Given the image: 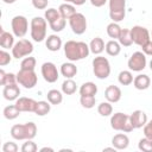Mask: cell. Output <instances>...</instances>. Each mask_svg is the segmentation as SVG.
<instances>
[{
    "label": "cell",
    "mask_w": 152,
    "mask_h": 152,
    "mask_svg": "<svg viewBox=\"0 0 152 152\" xmlns=\"http://www.w3.org/2000/svg\"><path fill=\"white\" fill-rule=\"evenodd\" d=\"M104 151H114V152H115L116 148H115L114 146H113V147H104V148H103V152H104Z\"/></svg>",
    "instance_id": "f907efd6"
},
{
    "label": "cell",
    "mask_w": 152,
    "mask_h": 152,
    "mask_svg": "<svg viewBox=\"0 0 152 152\" xmlns=\"http://www.w3.org/2000/svg\"><path fill=\"white\" fill-rule=\"evenodd\" d=\"M104 50H106V52H107L109 56L115 57V56H118V55L120 53V51H121V45H120V43L116 42L115 39H112V40H109V42L106 43Z\"/></svg>",
    "instance_id": "484cf974"
},
{
    "label": "cell",
    "mask_w": 152,
    "mask_h": 152,
    "mask_svg": "<svg viewBox=\"0 0 152 152\" xmlns=\"http://www.w3.org/2000/svg\"><path fill=\"white\" fill-rule=\"evenodd\" d=\"M11 27H12V32L15 37L23 38L27 33L28 21L26 19V17H24V15H15L12 18Z\"/></svg>",
    "instance_id": "9c48e42d"
},
{
    "label": "cell",
    "mask_w": 152,
    "mask_h": 152,
    "mask_svg": "<svg viewBox=\"0 0 152 152\" xmlns=\"http://www.w3.org/2000/svg\"><path fill=\"white\" fill-rule=\"evenodd\" d=\"M44 17H45L46 21L50 24V23L55 21L56 19H58L61 17V14H59V11L56 10V8H48L44 13Z\"/></svg>",
    "instance_id": "f35d334b"
},
{
    "label": "cell",
    "mask_w": 152,
    "mask_h": 152,
    "mask_svg": "<svg viewBox=\"0 0 152 152\" xmlns=\"http://www.w3.org/2000/svg\"><path fill=\"white\" fill-rule=\"evenodd\" d=\"M138 148L142 152H152V139L150 138H142L138 142Z\"/></svg>",
    "instance_id": "74e56055"
},
{
    "label": "cell",
    "mask_w": 152,
    "mask_h": 152,
    "mask_svg": "<svg viewBox=\"0 0 152 152\" xmlns=\"http://www.w3.org/2000/svg\"><path fill=\"white\" fill-rule=\"evenodd\" d=\"M109 17L114 23H120L126 15V0H108Z\"/></svg>",
    "instance_id": "8992f818"
},
{
    "label": "cell",
    "mask_w": 152,
    "mask_h": 152,
    "mask_svg": "<svg viewBox=\"0 0 152 152\" xmlns=\"http://www.w3.org/2000/svg\"><path fill=\"white\" fill-rule=\"evenodd\" d=\"M121 89L118 86H108L104 90V97L110 103H116L121 99Z\"/></svg>",
    "instance_id": "e0dca14e"
},
{
    "label": "cell",
    "mask_w": 152,
    "mask_h": 152,
    "mask_svg": "<svg viewBox=\"0 0 152 152\" xmlns=\"http://www.w3.org/2000/svg\"><path fill=\"white\" fill-rule=\"evenodd\" d=\"M118 80H119V83L122 84V86H129L133 83V75L131 72V70H122L120 71L119 76H118Z\"/></svg>",
    "instance_id": "836d02e7"
},
{
    "label": "cell",
    "mask_w": 152,
    "mask_h": 152,
    "mask_svg": "<svg viewBox=\"0 0 152 152\" xmlns=\"http://www.w3.org/2000/svg\"><path fill=\"white\" fill-rule=\"evenodd\" d=\"M17 82L18 84L23 86L26 89H32L36 87L38 82V76L34 72V70H23L20 69L17 72Z\"/></svg>",
    "instance_id": "52a82bcc"
},
{
    "label": "cell",
    "mask_w": 152,
    "mask_h": 152,
    "mask_svg": "<svg viewBox=\"0 0 152 152\" xmlns=\"http://www.w3.org/2000/svg\"><path fill=\"white\" fill-rule=\"evenodd\" d=\"M30 30H31V38L37 42L40 43L46 38V30H48V21L46 19L42 18V17H34L31 20V25H30Z\"/></svg>",
    "instance_id": "3957f363"
},
{
    "label": "cell",
    "mask_w": 152,
    "mask_h": 152,
    "mask_svg": "<svg viewBox=\"0 0 152 152\" xmlns=\"http://www.w3.org/2000/svg\"><path fill=\"white\" fill-rule=\"evenodd\" d=\"M65 2H69V4H72V5H76V6H81L86 2V0H64Z\"/></svg>",
    "instance_id": "c3c4849f"
},
{
    "label": "cell",
    "mask_w": 152,
    "mask_h": 152,
    "mask_svg": "<svg viewBox=\"0 0 152 152\" xmlns=\"http://www.w3.org/2000/svg\"><path fill=\"white\" fill-rule=\"evenodd\" d=\"M141 49H142V52H144L146 56H152V40L150 39L147 43H145V44L141 46Z\"/></svg>",
    "instance_id": "bcb514c9"
},
{
    "label": "cell",
    "mask_w": 152,
    "mask_h": 152,
    "mask_svg": "<svg viewBox=\"0 0 152 152\" xmlns=\"http://www.w3.org/2000/svg\"><path fill=\"white\" fill-rule=\"evenodd\" d=\"M19 150L18 145L13 141H7L2 145V152H17Z\"/></svg>",
    "instance_id": "7bdbcfd3"
},
{
    "label": "cell",
    "mask_w": 152,
    "mask_h": 152,
    "mask_svg": "<svg viewBox=\"0 0 152 152\" xmlns=\"http://www.w3.org/2000/svg\"><path fill=\"white\" fill-rule=\"evenodd\" d=\"M58 11H59L61 17H63L64 19H70V18L76 13L75 5L69 4V2H64V4H62V5L58 7Z\"/></svg>",
    "instance_id": "d4e9b609"
},
{
    "label": "cell",
    "mask_w": 152,
    "mask_h": 152,
    "mask_svg": "<svg viewBox=\"0 0 152 152\" xmlns=\"http://www.w3.org/2000/svg\"><path fill=\"white\" fill-rule=\"evenodd\" d=\"M12 57L13 56H11L10 52H7L5 49L0 50V65L1 66H5V65L10 64L11 61H12Z\"/></svg>",
    "instance_id": "b9f144b4"
},
{
    "label": "cell",
    "mask_w": 152,
    "mask_h": 152,
    "mask_svg": "<svg viewBox=\"0 0 152 152\" xmlns=\"http://www.w3.org/2000/svg\"><path fill=\"white\" fill-rule=\"evenodd\" d=\"M121 30H122V28L120 27V25H119L118 23L112 21L110 24L107 25V34H108L112 39H118L119 36H120V33H121Z\"/></svg>",
    "instance_id": "d6a6232c"
},
{
    "label": "cell",
    "mask_w": 152,
    "mask_h": 152,
    "mask_svg": "<svg viewBox=\"0 0 152 152\" xmlns=\"http://www.w3.org/2000/svg\"><path fill=\"white\" fill-rule=\"evenodd\" d=\"M31 1L33 7L37 10H45L49 4V0H31Z\"/></svg>",
    "instance_id": "ee69618b"
},
{
    "label": "cell",
    "mask_w": 152,
    "mask_h": 152,
    "mask_svg": "<svg viewBox=\"0 0 152 152\" xmlns=\"http://www.w3.org/2000/svg\"><path fill=\"white\" fill-rule=\"evenodd\" d=\"M20 113H21V112L18 109V107H17L15 104L6 106V107L4 108V112H2L5 119H7V120H14V119H17Z\"/></svg>",
    "instance_id": "f546056e"
},
{
    "label": "cell",
    "mask_w": 152,
    "mask_h": 152,
    "mask_svg": "<svg viewBox=\"0 0 152 152\" xmlns=\"http://www.w3.org/2000/svg\"><path fill=\"white\" fill-rule=\"evenodd\" d=\"M65 24H66L65 19H64L63 17H59L58 19H56L55 21L50 23L49 25H50V28H51L53 32H61V31H63V28L65 27Z\"/></svg>",
    "instance_id": "8d00e7d4"
},
{
    "label": "cell",
    "mask_w": 152,
    "mask_h": 152,
    "mask_svg": "<svg viewBox=\"0 0 152 152\" xmlns=\"http://www.w3.org/2000/svg\"><path fill=\"white\" fill-rule=\"evenodd\" d=\"M76 82L72 78H65V81L62 83V93L65 95H72L76 93Z\"/></svg>",
    "instance_id": "4dcf8cb0"
},
{
    "label": "cell",
    "mask_w": 152,
    "mask_h": 152,
    "mask_svg": "<svg viewBox=\"0 0 152 152\" xmlns=\"http://www.w3.org/2000/svg\"><path fill=\"white\" fill-rule=\"evenodd\" d=\"M131 36H132L133 43L139 46H142L145 43H147L151 39V34L148 30L140 25H135L131 28Z\"/></svg>",
    "instance_id": "8fae6325"
},
{
    "label": "cell",
    "mask_w": 152,
    "mask_h": 152,
    "mask_svg": "<svg viewBox=\"0 0 152 152\" xmlns=\"http://www.w3.org/2000/svg\"><path fill=\"white\" fill-rule=\"evenodd\" d=\"M150 84H151V80L145 74H139L133 80V86L138 90H146L150 87Z\"/></svg>",
    "instance_id": "ffe728a7"
},
{
    "label": "cell",
    "mask_w": 152,
    "mask_h": 152,
    "mask_svg": "<svg viewBox=\"0 0 152 152\" xmlns=\"http://www.w3.org/2000/svg\"><path fill=\"white\" fill-rule=\"evenodd\" d=\"M69 25L75 34H83L87 30V19L82 13L76 12L70 19H69Z\"/></svg>",
    "instance_id": "7c38bea8"
},
{
    "label": "cell",
    "mask_w": 152,
    "mask_h": 152,
    "mask_svg": "<svg viewBox=\"0 0 152 152\" xmlns=\"http://www.w3.org/2000/svg\"><path fill=\"white\" fill-rule=\"evenodd\" d=\"M97 93V86L94 82H86L80 87L81 96H95Z\"/></svg>",
    "instance_id": "603a6c76"
},
{
    "label": "cell",
    "mask_w": 152,
    "mask_h": 152,
    "mask_svg": "<svg viewBox=\"0 0 152 152\" xmlns=\"http://www.w3.org/2000/svg\"><path fill=\"white\" fill-rule=\"evenodd\" d=\"M110 127L115 131H121L125 133H129L134 129L132 124H131L129 115L121 113V112L114 113L110 116Z\"/></svg>",
    "instance_id": "277c9868"
},
{
    "label": "cell",
    "mask_w": 152,
    "mask_h": 152,
    "mask_svg": "<svg viewBox=\"0 0 152 152\" xmlns=\"http://www.w3.org/2000/svg\"><path fill=\"white\" fill-rule=\"evenodd\" d=\"M46 97H48V101L51 103V104H61L62 101H63V95L59 90L57 89H51L48 91L46 94Z\"/></svg>",
    "instance_id": "1f68e13d"
},
{
    "label": "cell",
    "mask_w": 152,
    "mask_h": 152,
    "mask_svg": "<svg viewBox=\"0 0 152 152\" xmlns=\"http://www.w3.org/2000/svg\"><path fill=\"white\" fill-rule=\"evenodd\" d=\"M14 34L4 31L2 28L0 30V45L2 49H12L14 46Z\"/></svg>",
    "instance_id": "d6986e66"
},
{
    "label": "cell",
    "mask_w": 152,
    "mask_h": 152,
    "mask_svg": "<svg viewBox=\"0 0 152 152\" xmlns=\"http://www.w3.org/2000/svg\"><path fill=\"white\" fill-rule=\"evenodd\" d=\"M39 151H40V152H45V151H49V152H53V148H52V147H48V146H45V147H42Z\"/></svg>",
    "instance_id": "681fc988"
},
{
    "label": "cell",
    "mask_w": 152,
    "mask_h": 152,
    "mask_svg": "<svg viewBox=\"0 0 152 152\" xmlns=\"http://www.w3.org/2000/svg\"><path fill=\"white\" fill-rule=\"evenodd\" d=\"M129 120H131V124H132L134 129L135 128H141L147 122V115L145 114V112H142L140 109H137L129 115Z\"/></svg>",
    "instance_id": "9a60e30c"
},
{
    "label": "cell",
    "mask_w": 152,
    "mask_h": 152,
    "mask_svg": "<svg viewBox=\"0 0 152 152\" xmlns=\"http://www.w3.org/2000/svg\"><path fill=\"white\" fill-rule=\"evenodd\" d=\"M36 63H37V61H36L34 57H31V56L25 57L20 63V69H23V70H34Z\"/></svg>",
    "instance_id": "d590c367"
},
{
    "label": "cell",
    "mask_w": 152,
    "mask_h": 152,
    "mask_svg": "<svg viewBox=\"0 0 152 152\" xmlns=\"http://www.w3.org/2000/svg\"><path fill=\"white\" fill-rule=\"evenodd\" d=\"M17 82V75L12 72H6L4 69L0 70V84L6 86V84H14Z\"/></svg>",
    "instance_id": "83f0119b"
},
{
    "label": "cell",
    "mask_w": 152,
    "mask_h": 152,
    "mask_svg": "<svg viewBox=\"0 0 152 152\" xmlns=\"http://www.w3.org/2000/svg\"><path fill=\"white\" fill-rule=\"evenodd\" d=\"M95 102H96V99L95 96H81L80 97V103L83 108H87V109H90L95 106Z\"/></svg>",
    "instance_id": "ab89813d"
},
{
    "label": "cell",
    "mask_w": 152,
    "mask_h": 152,
    "mask_svg": "<svg viewBox=\"0 0 152 152\" xmlns=\"http://www.w3.org/2000/svg\"><path fill=\"white\" fill-rule=\"evenodd\" d=\"M118 42L120 43L121 46H131L133 44V40H132V36H131V30L129 28H122L121 30V33L118 38Z\"/></svg>",
    "instance_id": "4316f807"
},
{
    "label": "cell",
    "mask_w": 152,
    "mask_h": 152,
    "mask_svg": "<svg viewBox=\"0 0 152 152\" xmlns=\"http://www.w3.org/2000/svg\"><path fill=\"white\" fill-rule=\"evenodd\" d=\"M50 110H51V103L49 101H37L34 114H37L38 116H44L49 114Z\"/></svg>",
    "instance_id": "f1b7e54d"
},
{
    "label": "cell",
    "mask_w": 152,
    "mask_h": 152,
    "mask_svg": "<svg viewBox=\"0 0 152 152\" xmlns=\"http://www.w3.org/2000/svg\"><path fill=\"white\" fill-rule=\"evenodd\" d=\"M38 150V146L34 141H32V139H28L26 140L23 146H21V151L23 152H36Z\"/></svg>",
    "instance_id": "60d3db41"
},
{
    "label": "cell",
    "mask_w": 152,
    "mask_h": 152,
    "mask_svg": "<svg viewBox=\"0 0 152 152\" xmlns=\"http://www.w3.org/2000/svg\"><path fill=\"white\" fill-rule=\"evenodd\" d=\"M106 45H104V42L102 38L100 37H95L91 39V42L89 43V49H90V52L94 53V55H100L103 50H104Z\"/></svg>",
    "instance_id": "cb8c5ba5"
},
{
    "label": "cell",
    "mask_w": 152,
    "mask_h": 152,
    "mask_svg": "<svg viewBox=\"0 0 152 152\" xmlns=\"http://www.w3.org/2000/svg\"><path fill=\"white\" fill-rule=\"evenodd\" d=\"M97 112L101 116H109L113 114V106L110 102L106 101V102H101L97 106Z\"/></svg>",
    "instance_id": "e575fe53"
},
{
    "label": "cell",
    "mask_w": 152,
    "mask_h": 152,
    "mask_svg": "<svg viewBox=\"0 0 152 152\" xmlns=\"http://www.w3.org/2000/svg\"><path fill=\"white\" fill-rule=\"evenodd\" d=\"M45 45H46L48 50L56 52L62 48V39L57 34H50L45 40Z\"/></svg>",
    "instance_id": "44dd1931"
},
{
    "label": "cell",
    "mask_w": 152,
    "mask_h": 152,
    "mask_svg": "<svg viewBox=\"0 0 152 152\" xmlns=\"http://www.w3.org/2000/svg\"><path fill=\"white\" fill-rule=\"evenodd\" d=\"M93 72L99 80H106L110 75V63L106 57L97 56L93 59Z\"/></svg>",
    "instance_id": "5b68a950"
},
{
    "label": "cell",
    "mask_w": 152,
    "mask_h": 152,
    "mask_svg": "<svg viewBox=\"0 0 152 152\" xmlns=\"http://www.w3.org/2000/svg\"><path fill=\"white\" fill-rule=\"evenodd\" d=\"M150 69H151V71H152V59L150 61Z\"/></svg>",
    "instance_id": "f5cc1de1"
},
{
    "label": "cell",
    "mask_w": 152,
    "mask_h": 152,
    "mask_svg": "<svg viewBox=\"0 0 152 152\" xmlns=\"http://www.w3.org/2000/svg\"><path fill=\"white\" fill-rule=\"evenodd\" d=\"M2 95H4V97L7 101H14V100H17L19 97V95H20V88H19L18 83L4 86Z\"/></svg>",
    "instance_id": "2e32d148"
},
{
    "label": "cell",
    "mask_w": 152,
    "mask_h": 152,
    "mask_svg": "<svg viewBox=\"0 0 152 152\" xmlns=\"http://www.w3.org/2000/svg\"><path fill=\"white\" fill-rule=\"evenodd\" d=\"M5 4H8V5H11V4H14L17 0H2Z\"/></svg>",
    "instance_id": "816d5d0a"
},
{
    "label": "cell",
    "mask_w": 152,
    "mask_h": 152,
    "mask_svg": "<svg viewBox=\"0 0 152 152\" xmlns=\"http://www.w3.org/2000/svg\"><path fill=\"white\" fill-rule=\"evenodd\" d=\"M42 71V76L43 78L48 82V83H55L58 77H59V72L57 70V66L52 63V62H45L42 64L40 68Z\"/></svg>",
    "instance_id": "4fadbf2b"
},
{
    "label": "cell",
    "mask_w": 152,
    "mask_h": 152,
    "mask_svg": "<svg viewBox=\"0 0 152 152\" xmlns=\"http://www.w3.org/2000/svg\"><path fill=\"white\" fill-rule=\"evenodd\" d=\"M151 36H152V31H151Z\"/></svg>",
    "instance_id": "db71d44e"
},
{
    "label": "cell",
    "mask_w": 152,
    "mask_h": 152,
    "mask_svg": "<svg viewBox=\"0 0 152 152\" xmlns=\"http://www.w3.org/2000/svg\"><path fill=\"white\" fill-rule=\"evenodd\" d=\"M61 74L65 78H72L77 74V66L72 62H65L61 65Z\"/></svg>",
    "instance_id": "7402d4cb"
},
{
    "label": "cell",
    "mask_w": 152,
    "mask_h": 152,
    "mask_svg": "<svg viewBox=\"0 0 152 152\" xmlns=\"http://www.w3.org/2000/svg\"><path fill=\"white\" fill-rule=\"evenodd\" d=\"M108 0H90V4L95 7H102Z\"/></svg>",
    "instance_id": "7dc6e473"
},
{
    "label": "cell",
    "mask_w": 152,
    "mask_h": 152,
    "mask_svg": "<svg viewBox=\"0 0 152 152\" xmlns=\"http://www.w3.org/2000/svg\"><path fill=\"white\" fill-rule=\"evenodd\" d=\"M144 135L146 138L152 139V119L150 121H147L146 125L144 126Z\"/></svg>",
    "instance_id": "f6af8a7d"
},
{
    "label": "cell",
    "mask_w": 152,
    "mask_h": 152,
    "mask_svg": "<svg viewBox=\"0 0 152 152\" xmlns=\"http://www.w3.org/2000/svg\"><path fill=\"white\" fill-rule=\"evenodd\" d=\"M146 55L142 51H135L132 53V56L129 57L128 62H127V66L131 71H141L146 68Z\"/></svg>",
    "instance_id": "30bf717a"
},
{
    "label": "cell",
    "mask_w": 152,
    "mask_h": 152,
    "mask_svg": "<svg viewBox=\"0 0 152 152\" xmlns=\"http://www.w3.org/2000/svg\"><path fill=\"white\" fill-rule=\"evenodd\" d=\"M11 135L15 140H28L37 135V126L34 122L30 121L23 125H13L11 128Z\"/></svg>",
    "instance_id": "7a4b0ae2"
},
{
    "label": "cell",
    "mask_w": 152,
    "mask_h": 152,
    "mask_svg": "<svg viewBox=\"0 0 152 152\" xmlns=\"http://www.w3.org/2000/svg\"><path fill=\"white\" fill-rule=\"evenodd\" d=\"M90 53L89 45L84 42H76V40H68L64 44V55L70 62L81 61Z\"/></svg>",
    "instance_id": "6da1fadb"
},
{
    "label": "cell",
    "mask_w": 152,
    "mask_h": 152,
    "mask_svg": "<svg viewBox=\"0 0 152 152\" xmlns=\"http://www.w3.org/2000/svg\"><path fill=\"white\" fill-rule=\"evenodd\" d=\"M112 145L116 150H126L129 145V138L124 133H118L112 138Z\"/></svg>",
    "instance_id": "ac0fdd59"
},
{
    "label": "cell",
    "mask_w": 152,
    "mask_h": 152,
    "mask_svg": "<svg viewBox=\"0 0 152 152\" xmlns=\"http://www.w3.org/2000/svg\"><path fill=\"white\" fill-rule=\"evenodd\" d=\"M20 112H30V113H34L36 110V106H37V101H34L33 99L31 97H25V96H21V97H18L15 100V103H14Z\"/></svg>",
    "instance_id": "5bb4252c"
},
{
    "label": "cell",
    "mask_w": 152,
    "mask_h": 152,
    "mask_svg": "<svg viewBox=\"0 0 152 152\" xmlns=\"http://www.w3.org/2000/svg\"><path fill=\"white\" fill-rule=\"evenodd\" d=\"M33 51V44L28 39H20L18 40L14 46L12 48V56L17 59L30 56Z\"/></svg>",
    "instance_id": "ba28073f"
}]
</instances>
